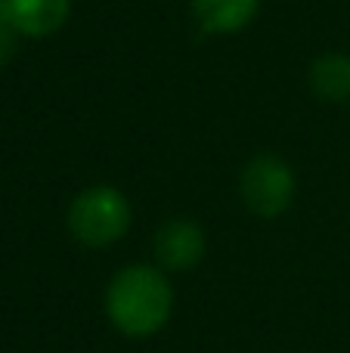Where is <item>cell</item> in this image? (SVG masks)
Returning a JSON list of instances; mask_svg holds the SVG:
<instances>
[{"label":"cell","mask_w":350,"mask_h":353,"mask_svg":"<svg viewBox=\"0 0 350 353\" xmlns=\"http://www.w3.org/2000/svg\"><path fill=\"white\" fill-rule=\"evenodd\" d=\"M105 316L121 335L152 338L174 316V285L161 267L130 263L105 285Z\"/></svg>","instance_id":"cell-1"},{"label":"cell","mask_w":350,"mask_h":353,"mask_svg":"<svg viewBox=\"0 0 350 353\" xmlns=\"http://www.w3.org/2000/svg\"><path fill=\"white\" fill-rule=\"evenodd\" d=\"M130 220H134V211H130L127 195L105 183L81 189L65 214L68 232L84 248H109L121 242L130 230Z\"/></svg>","instance_id":"cell-2"},{"label":"cell","mask_w":350,"mask_h":353,"mask_svg":"<svg viewBox=\"0 0 350 353\" xmlns=\"http://www.w3.org/2000/svg\"><path fill=\"white\" fill-rule=\"evenodd\" d=\"M298 192V176L291 165L276 152H258L239 174V195L258 217H279L291 208Z\"/></svg>","instance_id":"cell-3"},{"label":"cell","mask_w":350,"mask_h":353,"mask_svg":"<svg viewBox=\"0 0 350 353\" xmlns=\"http://www.w3.org/2000/svg\"><path fill=\"white\" fill-rule=\"evenodd\" d=\"M155 261L165 273H186V270L198 267L205 257V230L202 223L189 217H174L165 220L155 232Z\"/></svg>","instance_id":"cell-4"},{"label":"cell","mask_w":350,"mask_h":353,"mask_svg":"<svg viewBox=\"0 0 350 353\" xmlns=\"http://www.w3.org/2000/svg\"><path fill=\"white\" fill-rule=\"evenodd\" d=\"M3 10L22 37H50L68 22L72 0H3Z\"/></svg>","instance_id":"cell-5"},{"label":"cell","mask_w":350,"mask_h":353,"mask_svg":"<svg viewBox=\"0 0 350 353\" xmlns=\"http://www.w3.org/2000/svg\"><path fill=\"white\" fill-rule=\"evenodd\" d=\"M260 0H192V16L205 34H239L254 22Z\"/></svg>","instance_id":"cell-6"},{"label":"cell","mask_w":350,"mask_h":353,"mask_svg":"<svg viewBox=\"0 0 350 353\" xmlns=\"http://www.w3.org/2000/svg\"><path fill=\"white\" fill-rule=\"evenodd\" d=\"M310 90L316 93V99L332 105L350 103V53H322L313 59L307 72Z\"/></svg>","instance_id":"cell-7"},{"label":"cell","mask_w":350,"mask_h":353,"mask_svg":"<svg viewBox=\"0 0 350 353\" xmlns=\"http://www.w3.org/2000/svg\"><path fill=\"white\" fill-rule=\"evenodd\" d=\"M16 37H19V31L10 25V19L0 16V65H6V62L12 59V53H16Z\"/></svg>","instance_id":"cell-8"},{"label":"cell","mask_w":350,"mask_h":353,"mask_svg":"<svg viewBox=\"0 0 350 353\" xmlns=\"http://www.w3.org/2000/svg\"><path fill=\"white\" fill-rule=\"evenodd\" d=\"M0 16H6V10H3V0H0Z\"/></svg>","instance_id":"cell-9"}]
</instances>
